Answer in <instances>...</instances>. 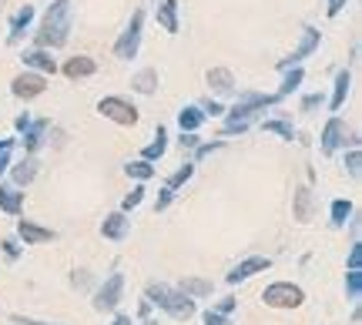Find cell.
Masks as SVG:
<instances>
[{"instance_id":"47","label":"cell","mask_w":362,"mask_h":325,"mask_svg":"<svg viewBox=\"0 0 362 325\" xmlns=\"http://www.w3.org/2000/svg\"><path fill=\"white\" fill-rule=\"evenodd\" d=\"M13 325H51V322H37V319H24V315H13Z\"/></svg>"},{"instance_id":"4","label":"cell","mask_w":362,"mask_h":325,"mask_svg":"<svg viewBox=\"0 0 362 325\" xmlns=\"http://www.w3.org/2000/svg\"><path fill=\"white\" fill-rule=\"evenodd\" d=\"M262 302L269 305V309H298L302 302H305V292L292 282H272L265 292H262Z\"/></svg>"},{"instance_id":"21","label":"cell","mask_w":362,"mask_h":325,"mask_svg":"<svg viewBox=\"0 0 362 325\" xmlns=\"http://www.w3.org/2000/svg\"><path fill=\"white\" fill-rule=\"evenodd\" d=\"M349 88H352V74L342 67L336 74V84H332V98H329V107H332V111H342L346 98H349Z\"/></svg>"},{"instance_id":"18","label":"cell","mask_w":362,"mask_h":325,"mask_svg":"<svg viewBox=\"0 0 362 325\" xmlns=\"http://www.w3.org/2000/svg\"><path fill=\"white\" fill-rule=\"evenodd\" d=\"M90 74H98V64H94V57H88V54H78V57H71L64 64V78H71V81L90 78Z\"/></svg>"},{"instance_id":"8","label":"cell","mask_w":362,"mask_h":325,"mask_svg":"<svg viewBox=\"0 0 362 325\" xmlns=\"http://www.w3.org/2000/svg\"><path fill=\"white\" fill-rule=\"evenodd\" d=\"M47 91V78L44 74H34V71H24V74H17L11 81V94L13 98H21V101H34L40 94Z\"/></svg>"},{"instance_id":"10","label":"cell","mask_w":362,"mask_h":325,"mask_svg":"<svg viewBox=\"0 0 362 325\" xmlns=\"http://www.w3.org/2000/svg\"><path fill=\"white\" fill-rule=\"evenodd\" d=\"M342 144H346V121L342 117H329L322 128V141H319L322 155H336Z\"/></svg>"},{"instance_id":"40","label":"cell","mask_w":362,"mask_h":325,"mask_svg":"<svg viewBox=\"0 0 362 325\" xmlns=\"http://www.w3.org/2000/svg\"><path fill=\"white\" fill-rule=\"evenodd\" d=\"M322 94H309V98H302V111L309 114V111H315V107H322Z\"/></svg>"},{"instance_id":"51","label":"cell","mask_w":362,"mask_h":325,"mask_svg":"<svg viewBox=\"0 0 362 325\" xmlns=\"http://www.w3.org/2000/svg\"><path fill=\"white\" fill-rule=\"evenodd\" d=\"M0 11H4V0H0Z\"/></svg>"},{"instance_id":"14","label":"cell","mask_w":362,"mask_h":325,"mask_svg":"<svg viewBox=\"0 0 362 325\" xmlns=\"http://www.w3.org/2000/svg\"><path fill=\"white\" fill-rule=\"evenodd\" d=\"M17 235L24 238V245H44V242H54V238H57V232H51V228H40V225H34V221H27V218H21Z\"/></svg>"},{"instance_id":"35","label":"cell","mask_w":362,"mask_h":325,"mask_svg":"<svg viewBox=\"0 0 362 325\" xmlns=\"http://www.w3.org/2000/svg\"><path fill=\"white\" fill-rule=\"evenodd\" d=\"M141 198H144V188H131V195H124V201H121V211H124V215L134 211L141 205Z\"/></svg>"},{"instance_id":"36","label":"cell","mask_w":362,"mask_h":325,"mask_svg":"<svg viewBox=\"0 0 362 325\" xmlns=\"http://www.w3.org/2000/svg\"><path fill=\"white\" fill-rule=\"evenodd\" d=\"M346 168H349L352 178H359V171H362V151L359 148H352L349 155H346Z\"/></svg>"},{"instance_id":"19","label":"cell","mask_w":362,"mask_h":325,"mask_svg":"<svg viewBox=\"0 0 362 325\" xmlns=\"http://www.w3.org/2000/svg\"><path fill=\"white\" fill-rule=\"evenodd\" d=\"M11 178H13V188H24V184H30L34 178H37V158L27 155L24 161H17L11 168Z\"/></svg>"},{"instance_id":"11","label":"cell","mask_w":362,"mask_h":325,"mask_svg":"<svg viewBox=\"0 0 362 325\" xmlns=\"http://www.w3.org/2000/svg\"><path fill=\"white\" fill-rule=\"evenodd\" d=\"M272 268V261L269 259H262V255H255V259H245V261H238L232 272H228V285H238V282H248L252 275H259V272H269Z\"/></svg>"},{"instance_id":"48","label":"cell","mask_w":362,"mask_h":325,"mask_svg":"<svg viewBox=\"0 0 362 325\" xmlns=\"http://www.w3.org/2000/svg\"><path fill=\"white\" fill-rule=\"evenodd\" d=\"M27 124H30V114H21V117H17V121H13V128H17V134H21V131L27 128Z\"/></svg>"},{"instance_id":"9","label":"cell","mask_w":362,"mask_h":325,"mask_svg":"<svg viewBox=\"0 0 362 325\" xmlns=\"http://www.w3.org/2000/svg\"><path fill=\"white\" fill-rule=\"evenodd\" d=\"M121 292H124V275H111L98 292H94V309L98 312H115L117 302H121Z\"/></svg>"},{"instance_id":"7","label":"cell","mask_w":362,"mask_h":325,"mask_svg":"<svg viewBox=\"0 0 362 325\" xmlns=\"http://www.w3.org/2000/svg\"><path fill=\"white\" fill-rule=\"evenodd\" d=\"M319 44H322V34H319V30H315V27H302V37H298V47L292 54H288V57H282V61H279V71H288V67H302V61H305V57H312V54L319 51Z\"/></svg>"},{"instance_id":"28","label":"cell","mask_w":362,"mask_h":325,"mask_svg":"<svg viewBox=\"0 0 362 325\" xmlns=\"http://www.w3.org/2000/svg\"><path fill=\"white\" fill-rule=\"evenodd\" d=\"M262 131H265V134H279L282 141H292V138H298L296 128H292L288 121H282V117H269V121H262Z\"/></svg>"},{"instance_id":"12","label":"cell","mask_w":362,"mask_h":325,"mask_svg":"<svg viewBox=\"0 0 362 325\" xmlns=\"http://www.w3.org/2000/svg\"><path fill=\"white\" fill-rule=\"evenodd\" d=\"M21 61H24L27 67H34V71H37V74H44V78H47V74H57V61H54L51 57V51H44V47H34V51H24V57H21Z\"/></svg>"},{"instance_id":"16","label":"cell","mask_w":362,"mask_h":325,"mask_svg":"<svg viewBox=\"0 0 362 325\" xmlns=\"http://www.w3.org/2000/svg\"><path fill=\"white\" fill-rule=\"evenodd\" d=\"M158 24L165 34H178L181 20H178V0H158Z\"/></svg>"},{"instance_id":"5","label":"cell","mask_w":362,"mask_h":325,"mask_svg":"<svg viewBox=\"0 0 362 325\" xmlns=\"http://www.w3.org/2000/svg\"><path fill=\"white\" fill-rule=\"evenodd\" d=\"M98 114L107 117V121H115V124H121V128L138 124V107L131 105V101H124V98H117V94H111V98H101V101H98Z\"/></svg>"},{"instance_id":"13","label":"cell","mask_w":362,"mask_h":325,"mask_svg":"<svg viewBox=\"0 0 362 325\" xmlns=\"http://www.w3.org/2000/svg\"><path fill=\"white\" fill-rule=\"evenodd\" d=\"M208 88L215 94H221V98H228V94H235V74L228 71V67H211L205 74Z\"/></svg>"},{"instance_id":"46","label":"cell","mask_w":362,"mask_h":325,"mask_svg":"<svg viewBox=\"0 0 362 325\" xmlns=\"http://www.w3.org/2000/svg\"><path fill=\"white\" fill-rule=\"evenodd\" d=\"M235 305H238V299H221L218 305H215V309H218V312H225V315H232V312H235Z\"/></svg>"},{"instance_id":"3","label":"cell","mask_w":362,"mask_h":325,"mask_svg":"<svg viewBox=\"0 0 362 325\" xmlns=\"http://www.w3.org/2000/svg\"><path fill=\"white\" fill-rule=\"evenodd\" d=\"M144 299H148V305H158V309H165V312H168L171 319H178V322H188V319L194 315V299H188L185 292H178V288L148 285Z\"/></svg>"},{"instance_id":"2","label":"cell","mask_w":362,"mask_h":325,"mask_svg":"<svg viewBox=\"0 0 362 325\" xmlns=\"http://www.w3.org/2000/svg\"><path fill=\"white\" fill-rule=\"evenodd\" d=\"M71 20H74V0H54L44 13V20H40L37 34H34L37 47H44V51L64 47L67 37H71Z\"/></svg>"},{"instance_id":"38","label":"cell","mask_w":362,"mask_h":325,"mask_svg":"<svg viewBox=\"0 0 362 325\" xmlns=\"http://www.w3.org/2000/svg\"><path fill=\"white\" fill-rule=\"evenodd\" d=\"M198 107H202V114L205 117H221L225 114V107H221L218 101H205V105H198Z\"/></svg>"},{"instance_id":"34","label":"cell","mask_w":362,"mask_h":325,"mask_svg":"<svg viewBox=\"0 0 362 325\" xmlns=\"http://www.w3.org/2000/svg\"><path fill=\"white\" fill-rule=\"evenodd\" d=\"M221 148H225V141L198 144V148H194V161H192V165H198V161H205V158H208V155H215V151H221Z\"/></svg>"},{"instance_id":"26","label":"cell","mask_w":362,"mask_h":325,"mask_svg":"<svg viewBox=\"0 0 362 325\" xmlns=\"http://www.w3.org/2000/svg\"><path fill=\"white\" fill-rule=\"evenodd\" d=\"M131 88L138 94H155L158 91V71L155 67H144V71H138L134 78H131Z\"/></svg>"},{"instance_id":"6","label":"cell","mask_w":362,"mask_h":325,"mask_svg":"<svg viewBox=\"0 0 362 325\" xmlns=\"http://www.w3.org/2000/svg\"><path fill=\"white\" fill-rule=\"evenodd\" d=\"M141 27H144V11H134L131 13V24L124 27V34L115 40V57L131 61L138 54V47H141Z\"/></svg>"},{"instance_id":"27","label":"cell","mask_w":362,"mask_h":325,"mask_svg":"<svg viewBox=\"0 0 362 325\" xmlns=\"http://www.w3.org/2000/svg\"><path fill=\"white\" fill-rule=\"evenodd\" d=\"M352 201L349 198H336L332 201V208H329V215H332V228H346L349 225V218H352Z\"/></svg>"},{"instance_id":"32","label":"cell","mask_w":362,"mask_h":325,"mask_svg":"<svg viewBox=\"0 0 362 325\" xmlns=\"http://www.w3.org/2000/svg\"><path fill=\"white\" fill-rule=\"evenodd\" d=\"M192 175H194V165H192V161H185V165H181V168L168 178V182H165V188H171V191H178L181 184L188 182V178H192Z\"/></svg>"},{"instance_id":"15","label":"cell","mask_w":362,"mask_h":325,"mask_svg":"<svg viewBox=\"0 0 362 325\" xmlns=\"http://www.w3.org/2000/svg\"><path fill=\"white\" fill-rule=\"evenodd\" d=\"M34 7L30 4H24L21 11L13 13V20H11V34H7V44H21V37H24L27 30H30V24H34Z\"/></svg>"},{"instance_id":"43","label":"cell","mask_w":362,"mask_h":325,"mask_svg":"<svg viewBox=\"0 0 362 325\" xmlns=\"http://www.w3.org/2000/svg\"><path fill=\"white\" fill-rule=\"evenodd\" d=\"M359 265H362V242H356L349 248V268H359Z\"/></svg>"},{"instance_id":"29","label":"cell","mask_w":362,"mask_h":325,"mask_svg":"<svg viewBox=\"0 0 362 325\" xmlns=\"http://www.w3.org/2000/svg\"><path fill=\"white\" fill-rule=\"evenodd\" d=\"M302 81H305V71L302 67H288L285 71V81H282V88H279V98H288V94H296L298 88H302Z\"/></svg>"},{"instance_id":"22","label":"cell","mask_w":362,"mask_h":325,"mask_svg":"<svg viewBox=\"0 0 362 325\" xmlns=\"http://www.w3.org/2000/svg\"><path fill=\"white\" fill-rule=\"evenodd\" d=\"M165 151H168V131L158 124L155 141L141 148V161H151V165H155V161H161V158H165Z\"/></svg>"},{"instance_id":"20","label":"cell","mask_w":362,"mask_h":325,"mask_svg":"<svg viewBox=\"0 0 362 325\" xmlns=\"http://www.w3.org/2000/svg\"><path fill=\"white\" fill-rule=\"evenodd\" d=\"M44 131H47V117H37V121L30 117V124L21 131V134H24V151H27V155H34V151L40 148V141H44Z\"/></svg>"},{"instance_id":"17","label":"cell","mask_w":362,"mask_h":325,"mask_svg":"<svg viewBox=\"0 0 362 325\" xmlns=\"http://www.w3.org/2000/svg\"><path fill=\"white\" fill-rule=\"evenodd\" d=\"M128 228H131V218L124 211H115V215H107V218L101 221V235L111 238V242H121V238L128 235Z\"/></svg>"},{"instance_id":"37","label":"cell","mask_w":362,"mask_h":325,"mask_svg":"<svg viewBox=\"0 0 362 325\" xmlns=\"http://www.w3.org/2000/svg\"><path fill=\"white\" fill-rule=\"evenodd\" d=\"M0 248H4V255H7V261H13L17 255H21V245H17L13 238H4V242H0Z\"/></svg>"},{"instance_id":"41","label":"cell","mask_w":362,"mask_h":325,"mask_svg":"<svg viewBox=\"0 0 362 325\" xmlns=\"http://www.w3.org/2000/svg\"><path fill=\"white\" fill-rule=\"evenodd\" d=\"M178 144H181V148H192V151H194V148H198L202 141H198V134H194V131H181Z\"/></svg>"},{"instance_id":"25","label":"cell","mask_w":362,"mask_h":325,"mask_svg":"<svg viewBox=\"0 0 362 325\" xmlns=\"http://www.w3.org/2000/svg\"><path fill=\"white\" fill-rule=\"evenodd\" d=\"M205 121L208 117L202 114V107L198 105H188V107H181L178 111V128L181 131H194V134H198V128H202Z\"/></svg>"},{"instance_id":"1","label":"cell","mask_w":362,"mask_h":325,"mask_svg":"<svg viewBox=\"0 0 362 325\" xmlns=\"http://www.w3.org/2000/svg\"><path fill=\"white\" fill-rule=\"evenodd\" d=\"M279 101H282L279 94H259V91L242 94V98H238L232 107H225L228 121H225V128H221V138H235V134H245L248 124H252V117L262 114V111H269V107H275Z\"/></svg>"},{"instance_id":"30","label":"cell","mask_w":362,"mask_h":325,"mask_svg":"<svg viewBox=\"0 0 362 325\" xmlns=\"http://www.w3.org/2000/svg\"><path fill=\"white\" fill-rule=\"evenodd\" d=\"M124 175L134 178V182H151V178H155V165L138 158V161H128V165H124Z\"/></svg>"},{"instance_id":"49","label":"cell","mask_w":362,"mask_h":325,"mask_svg":"<svg viewBox=\"0 0 362 325\" xmlns=\"http://www.w3.org/2000/svg\"><path fill=\"white\" fill-rule=\"evenodd\" d=\"M11 168V151H0V175Z\"/></svg>"},{"instance_id":"50","label":"cell","mask_w":362,"mask_h":325,"mask_svg":"<svg viewBox=\"0 0 362 325\" xmlns=\"http://www.w3.org/2000/svg\"><path fill=\"white\" fill-rule=\"evenodd\" d=\"M111 325H134V322H131V315H117Z\"/></svg>"},{"instance_id":"42","label":"cell","mask_w":362,"mask_h":325,"mask_svg":"<svg viewBox=\"0 0 362 325\" xmlns=\"http://www.w3.org/2000/svg\"><path fill=\"white\" fill-rule=\"evenodd\" d=\"M171 198H175V191H171V188H161V195H158V201H155V211H165V208H168Z\"/></svg>"},{"instance_id":"31","label":"cell","mask_w":362,"mask_h":325,"mask_svg":"<svg viewBox=\"0 0 362 325\" xmlns=\"http://www.w3.org/2000/svg\"><path fill=\"white\" fill-rule=\"evenodd\" d=\"M178 292H185L188 299H205V295H211V282H205V278H185Z\"/></svg>"},{"instance_id":"23","label":"cell","mask_w":362,"mask_h":325,"mask_svg":"<svg viewBox=\"0 0 362 325\" xmlns=\"http://www.w3.org/2000/svg\"><path fill=\"white\" fill-rule=\"evenodd\" d=\"M0 208L7 215H21L24 211V191L13 184H0Z\"/></svg>"},{"instance_id":"33","label":"cell","mask_w":362,"mask_h":325,"mask_svg":"<svg viewBox=\"0 0 362 325\" xmlns=\"http://www.w3.org/2000/svg\"><path fill=\"white\" fill-rule=\"evenodd\" d=\"M346 295H349V299H359L362 295V272L359 268H349V275H346Z\"/></svg>"},{"instance_id":"39","label":"cell","mask_w":362,"mask_h":325,"mask_svg":"<svg viewBox=\"0 0 362 325\" xmlns=\"http://www.w3.org/2000/svg\"><path fill=\"white\" fill-rule=\"evenodd\" d=\"M205 325H228V315L218 312V309H208V312H205Z\"/></svg>"},{"instance_id":"24","label":"cell","mask_w":362,"mask_h":325,"mask_svg":"<svg viewBox=\"0 0 362 325\" xmlns=\"http://www.w3.org/2000/svg\"><path fill=\"white\" fill-rule=\"evenodd\" d=\"M312 208H315V201H312V191L309 188H296V201H292V215H296V221H305L312 218Z\"/></svg>"},{"instance_id":"45","label":"cell","mask_w":362,"mask_h":325,"mask_svg":"<svg viewBox=\"0 0 362 325\" xmlns=\"http://www.w3.org/2000/svg\"><path fill=\"white\" fill-rule=\"evenodd\" d=\"M71 282H74V285H78V288H88V285H90V275L84 272V268H81V272H74V275H71Z\"/></svg>"},{"instance_id":"44","label":"cell","mask_w":362,"mask_h":325,"mask_svg":"<svg viewBox=\"0 0 362 325\" xmlns=\"http://www.w3.org/2000/svg\"><path fill=\"white\" fill-rule=\"evenodd\" d=\"M342 11H346V0H329V4H325V13H329V17H339Z\"/></svg>"}]
</instances>
